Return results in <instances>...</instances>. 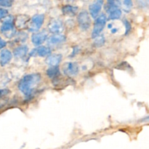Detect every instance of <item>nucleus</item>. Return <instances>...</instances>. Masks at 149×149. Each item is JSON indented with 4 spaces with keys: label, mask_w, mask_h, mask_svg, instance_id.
I'll use <instances>...</instances> for the list:
<instances>
[{
    "label": "nucleus",
    "mask_w": 149,
    "mask_h": 149,
    "mask_svg": "<svg viewBox=\"0 0 149 149\" xmlns=\"http://www.w3.org/2000/svg\"><path fill=\"white\" fill-rule=\"evenodd\" d=\"M103 4V1H101V0L94 1L93 4H90V7H89V11H90V15L94 17V18H96L98 16L100 10H101Z\"/></svg>",
    "instance_id": "9"
},
{
    "label": "nucleus",
    "mask_w": 149,
    "mask_h": 149,
    "mask_svg": "<svg viewBox=\"0 0 149 149\" xmlns=\"http://www.w3.org/2000/svg\"><path fill=\"white\" fill-rule=\"evenodd\" d=\"M66 40V37L63 34H55L51 36L48 39V43L51 45H57L63 43Z\"/></svg>",
    "instance_id": "14"
},
{
    "label": "nucleus",
    "mask_w": 149,
    "mask_h": 149,
    "mask_svg": "<svg viewBox=\"0 0 149 149\" xmlns=\"http://www.w3.org/2000/svg\"><path fill=\"white\" fill-rule=\"evenodd\" d=\"M95 39V41L94 42V45L95 47H101L102 45H104L105 38L103 36H98Z\"/></svg>",
    "instance_id": "21"
},
{
    "label": "nucleus",
    "mask_w": 149,
    "mask_h": 149,
    "mask_svg": "<svg viewBox=\"0 0 149 149\" xmlns=\"http://www.w3.org/2000/svg\"><path fill=\"white\" fill-rule=\"evenodd\" d=\"M48 38V33L46 31L39 32V33H33L31 36V42L33 45L39 46L45 42Z\"/></svg>",
    "instance_id": "8"
},
{
    "label": "nucleus",
    "mask_w": 149,
    "mask_h": 149,
    "mask_svg": "<svg viewBox=\"0 0 149 149\" xmlns=\"http://www.w3.org/2000/svg\"><path fill=\"white\" fill-rule=\"evenodd\" d=\"M7 15H8V11L4 8L0 7V20L7 17Z\"/></svg>",
    "instance_id": "25"
},
{
    "label": "nucleus",
    "mask_w": 149,
    "mask_h": 149,
    "mask_svg": "<svg viewBox=\"0 0 149 149\" xmlns=\"http://www.w3.org/2000/svg\"><path fill=\"white\" fill-rule=\"evenodd\" d=\"M28 51H29V48L27 46H19L16 47L13 51V54H14L15 57L17 58H23L27 55Z\"/></svg>",
    "instance_id": "15"
},
{
    "label": "nucleus",
    "mask_w": 149,
    "mask_h": 149,
    "mask_svg": "<svg viewBox=\"0 0 149 149\" xmlns=\"http://www.w3.org/2000/svg\"><path fill=\"white\" fill-rule=\"evenodd\" d=\"M79 52V47L77 46H75L74 47V49H73V52H72V54H71V56L73 57V56H75L76 55H77L78 52Z\"/></svg>",
    "instance_id": "27"
},
{
    "label": "nucleus",
    "mask_w": 149,
    "mask_h": 149,
    "mask_svg": "<svg viewBox=\"0 0 149 149\" xmlns=\"http://www.w3.org/2000/svg\"><path fill=\"white\" fill-rule=\"evenodd\" d=\"M62 12L65 15L73 17L77 15L78 12V7L72 5H65L63 7Z\"/></svg>",
    "instance_id": "16"
},
{
    "label": "nucleus",
    "mask_w": 149,
    "mask_h": 149,
    "mask_svg": "<svg viewBox=\"0 0 149 149\" xmlns=\"http://www.w3.org/2000/svg\"><path fill=\"white\" fill-rule=\"evenodd\" d=\"M63 73L68 77H74L77 75L79 71V65L76 62L65 63L63 66Z\"/></svg>",
    "instance_id": "6"
},
{
    "label": "nucleus",
    "mask_w": 149,
    "mask_h": 149,
    "mask_svg": "<svg viewBox=\"0 0 149 149\" xmlns=\"http://www.w3.org/2000/svg\"><path fill=\"white\" fill-rule=\"evenodd\" d=\"M106 20H107V18L104 14H101L97 16V18L95 19V21L94 26H93V33H92V38L93 39H95L97 36H100V33L106 26Z\"/></svg>",
    "instance_id": "3"
},
{
    "label": "nucleus",
    "mask_w": 149,
    "mask_h": 149,
    "mask_svg": "<svg viewBox=\"0 0 149 149\" xmlns=\"http://www.w3.org/2000/svg\"><path fill=\"white\" fill-rule=\"evenodd\" d=\"M51 53L50 48L45 46H39L37 48L32 50L31 53L30 54L31 56L32 55H38L40 57L49 56Z\"/></svg>",
    "instance_id": "11"
},
{
    "label": "nucleus",
    "mask_w": 149,
    "mask_h": 149,
    "mask_svg": "<svg viewBox=\"0 0 149 149\" xmlns=\"http://www.w3.org/2000/svg\"><path fill=\"white\" fill-rule=\"evenodd\" d=\"M29 22V17L26 15H19L16 17L15 20V26L17 29H23L28 25Z\"/></svg>",
    "instance_id": "12"
},
{
    "label": "nucleus",
    "mask_w": 149,
    "mask_h": 149,
    "mask_svg": "<svg viewBox=\"0 0 149 149\" xmlns=\"http://www.w3.org/2000/svg\"><path fill=\"white\" fill-rule=\"evenodd\" d=\"M45 20V15L42 14L35 15L28 23V29L30 31H37L42 26Z\"/></svg>",
    "instance_id": "4"
},
{
    "label": "nucleus",
    "mask_w": 149,
    "mask_h": 149,
    "mask_svg": "<svg viewBox=\"0 0 149 149\" xmlns=\"http://www.w3.org/2000/svg\"><path fill=\"white\" fill-rule=\"evenodd\" d=\"M123 10L125 13H129L132 7V1L130 0H125L123 1Z\"/></svg>",
    "instance_id": "20"
},
{
    "label": "nucleus",
    "mask_w": 149,
    "mask_h": 149,
    "mask_svg": "<svg viewBox=\"0 0 149 149\" xmlns=\"http://www.w3.org/2000/svg\"><path fill=\"white\" fill-rule=\"evenodd\" d=\"M123 23L125 24V35L128 34V33L130 32L131 29H132V26H131L129 20H127V19H124L123 20Z\"/></svg>",
    "instance_id": "22"
},
{
    "label": "nucleus",
    "mask_w": 149,
    "mask_h": 149,
    "mask_svg": "<svg viewBox=\"0 0 149 149\" xmlns=\"http://www.w3.org/2000/svg\"><path fill=\"white\" fill-rule=\"evenodd\" d=\"M1 32L7 38L13 37L15 35V26L14 25L13 19L12 16L9 17L4 21L1 26Z\"/></svg>",
    "instance_id": "2"
},
{
    "label": "nucleus",
    "mask_w": 149,
    "mask_h": 149,
    "mask_svg": "<svg viewBox=\"0 0 149 149\" xmlns=\"http://www.w3.org/2000/svg\"><path fill=\"white\" fill-rule=\"evenodd\" d=\"M26 38H28V35L24 32H20L17 34V39L19 40V42H25Z\"/></svg>",
    "instance_id": "24"
},
{
    "label": "nucleus",
    "mask_w": 149,
    "mask_h": 149,
    "mask_svg": "<svg viewBox=\"0 0 149 149\" xmlns=\"http://www.w3.org/2000/svg\"><path fill=\"white\" fill-rule=\"evenodd\" d=\"M10 93V91L7 89H0V98L8 95Z\"/></svg>",
    "instance_id": "26"
},
{
    "label": "nucleus",
    "mask_w": 149,
    "mask_h": 149,
    "mask_svg": "<svg viewBox=\"0 0 149 149\" xmlns=\"http://www.w3.org/2000/svg\"><path fill=\"white\" fill-rule=\"evenodd\" d=\"M40 80L41 76L39 74H31L26 75L19 81V90L26 96H30Z\"/></svg>",
    "instance_id": "1"
},
{
    "label": "nucleus",
    "mask_w": 149,
    "mask_h": 149,
    "mask_svg": "<svg viewBox=\"0 0 149 149\" xmlns=\"http://www.w3.org/2000/svg\"><path fill=\"white\" fill-rule=\"evenodd\" d=\"M13 58V54L8 49H2L0 53V65L1 66L7 65Z\"/></svg>",
    "instance_id": "13"
},
{
    "label": "nucleus",
    "mask_w": 149,
    "mask_h": 149,
    "mask_svg": "<svg viewBox=\"0 0 149 149\" xmlns=\"http://www.w3.org/2000/svg\"><path fill=\"white\" fill-rule=\"evenodd\" d=\"M121 2L119 1H109L105 5V10L108 13H110L113 10L119 9Z\"/></svg>",
    "instance_id": "17"
},
{
    "label": "nucleus",
    "mask_w": 149,
    "mask_h": 149,
    "mask_svg": "<svg viewBox=\"0 0 149 149\" xmlns=\"http://www.w3.org/2000/svg\"><path fill=\"white\" fill-rule=\"evenodd\" d=\"M13 4V1L10 0H0V7H10Z\"/></svg>",
    "instance_id": "23"
},
{
    "label": "nucleus",
    "mask_w": 149,
    "mask_h": 149,
    "mask_svg": "<svg viewBox=\"0 0 149 149\" xmlns=\"http://www.w3.org/2000/svg\"><path fill=\"white\" fill-rule=\"evenodd\" d=\"M6 45H7V42H6L5 41L3 40V39L0 37V49H3L4 47H6Z\"/></svg>",
    "instance_id": "28"
},
{
    "label": "nucleus",
    "mask_w": 149,
    "mask_h": 149,
    "mask_svg": "<svg viewBox=\"0 0 149 149\" xmlns=\"http://www.w3.org/2000/svg\"><path fill=\"white\" fill-rule=\"evenodd\" d=\"M62 60V55L61 54H52L47 56L46 61V63L51 67L58 66Z\"/></svg>",
    "instance_id": "10"
},
{
    "label": "nucleus",
    "mask_w": 149,
    "mask_h": 149,
    "mask_svg": "<svg viewBox=\"0 0 149 149\" xmlns=\"http://www.w3.org/2000/svg\"><path fill=\"white\" fill-rule=\"evenodd\" d=\"M47 75L50 79H55L60 76V70L58 66L50 67L47 71Z\"/></svg>",
    "instance_id": "18"
},
{
    "label": "nucleus",
    "mask_w": 149,
    "mask_h": 149,
    "mask_svg": "<svg viewBox=\"0 0 149 149\" xmlns=\"http://www.w3.org/2000/svg\"><path fill=\"white\" fill-rule=\"evenodd\" d=\"M121 16H122V10L119 8L113 10L109 13V20H118L120 18Z\"/></svg>",
    "instance_id": "19"
},
{
    "label": "nucleus",
    "mask_w": 149,
    "mask_h": 149,
    "mask_svg": "<svg viewBox=\"0 0 149 149\" xmlns=\"http://www.w3.org/2000/svg\"><path fill=\"white\" fill-rule=\"evenodd\" d=\"M48 29L52 33L59 34L64 29L63 23L59 19H52L48 24Z\"/></svg>",
    "instance_id": "7"
},
{
    "label": "nucleus",
    "mask_w": 149,
    "mask_h": 149,
    "mask_svg": "<svg viewBox=\"0 0 149 149\" xmlns=\"http://www.w3.org/2000/svg\"><path fill=\"white\" fill-rule=\"evenodd\" d=\"M77 21H78L79 26L81 30H87L91 25V19H90V16L88 12L86 10L80 12L77 17Z\"/></svg>",
    "instance_id": "5"
}]
</instances>
